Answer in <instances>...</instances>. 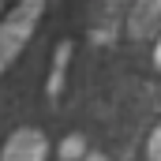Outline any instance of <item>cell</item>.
Wrapping results in <instances>:
<instances>
[{
    "label": "cell",
    "instance_id": "cell-1",
    "mask_svg": "<svg viewBox=\"0 0 161 161\" xmlns=\"http://www.w3.org/2000/svg\"><path fill=\"white\" fill-rule=\"evenodd\" d=\"M41 15H45V0H19V4L0 19V75H4V71L19 60V53L30 45Z\"/></svg>",
    "mask_w": 161,
    "mask_h": 161
},
{
    "label": "cell",
    "instance_id": "cell-2",
    "mask_svg": "<svg viewBox=\"0 0 161 161\" xmlns=\"http://www.w3.org/2000/svg\"><path fill=\"white\" fill-rule=\"evenodd\" d=\"M0 161H49L45 131L41 127H15L0 146Z\"/></svg>",
    "mask_w": 161,
    "mask_h": 161
},
{
    "label": "cell",
    "instance_id": "cell-3",
    "mask_svg": "<svg viewBox=\"0 0 161 161\" xmlns=\"http://www.w3.org/2000/svg\"><path fill=\"white\" fill-rule=\"evenodd\" d=\"M158 23H161V0H131V11H127V34L131 38L154 34Z\"/></svg>",
    "mask_w": 161,
    "mask_h": 161
},
{
    "label": "cell",
    "instance_id": "cell-4",
    "mask_svg": "<svg viewBox=\"0 0 161 161\" xmlns=\"http://www.w3.org/2000/svg\"><path fill=\"white\" fill-rule=\"evenodd\" d=\"M68 56H71V41H64L60 53H56V60H53V71H49V97H56V94L64 90V68H68Z\"/></svg>",
    "mask_w": 161,
    "mask_h": 161
},
{
    "label": "cell",
    "instance_id": "cell-5",
    "mask_svg": "<svg viewBox=\"0 0 161 161\" xmlns=\"http://www.w3.org/2000/svg\"><path fill=\"white\" fill-rule=\"evenodd\" d=\"M86 154H90V150H86V139H82V135H68V139L60 142V158L64 161H82Z\"/></svg>",
    "mask_w": 161,
    "mask_h": 161
},
{
    "label": "cell",
    "instance_id": "cell-6",
    "mask_svg": "<svg viewBox=\"0 0 161 161\" xmlns=\"http://www.w3.org/2000/svg\"><path fill=\"white\" fill-rule=\"evenodd\" d=\"M146 161H161V120L154 124V131L146 139Z\"/></svg>",
    "mask_w": 161,
    "mask_h": 161
},
{
    "label": "cell",
    "instance_id": "cell-7",
    "mask_svg": "<svg viewBox=\"0 0 161 161\" xmlns=\"http://www.w3.org/2000/svg\"><path fill=\"white\" fill-rule=\"evenodd\" d=\"M82 161H109V158H105L101 150H90V154H86V158H82Z\"/></svg>",
    "mask_w": 161,
    "mask_h": 161
},
{
    "label": "cell",
    "instance_id": "cell-8",
    "mask_svg": "<svg viewBox=\"0 0 161 161\" xmlns=\"http://www.w3.org/2000/svg\"><path fill=\"white\" fill-rule=\"evenodd\" d=\"M154 60H158V68H161V41H158V49H154Z\"/></svg>",
    "mask_w": 161,
    "mask_h": 161
}]
</instances>
